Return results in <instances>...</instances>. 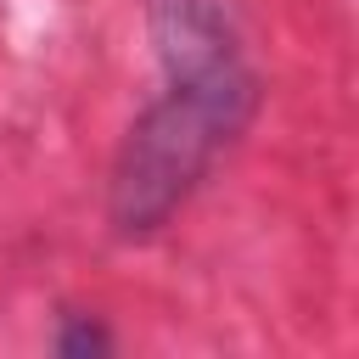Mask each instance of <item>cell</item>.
<instances>
[{"mask_svg":"<svg viewBox=\"0 0 359 359\" xmlns=\"http://www.w3.org/2000/svg\"><path fill=\"white\" fill-rule=\"evenodd\" d=\"M146 17L168 84L118 146L107 185L118 236L163 230L258 112V73L241 56L224 0H146Z\"/></svg>","mask_w":359,"mask_h":359,"instance_id":"cell-1","label":"cell"},{"mask_svg":"<svg viewBox=\"0 0 359 359\" xmlns=\"http://www.w3.org/2000/svg\"><path fill=\"white\" fill-rule=\"evenodd\" d=\"M56 353H67V359H90V353H107L112 348V337L101 331V320H90V314H62V325H56V342H50Z\"/></svg>","mask_w":359,"mask_h":359,"instance_id":"cell-2","label":"cell"}]
</instances>
